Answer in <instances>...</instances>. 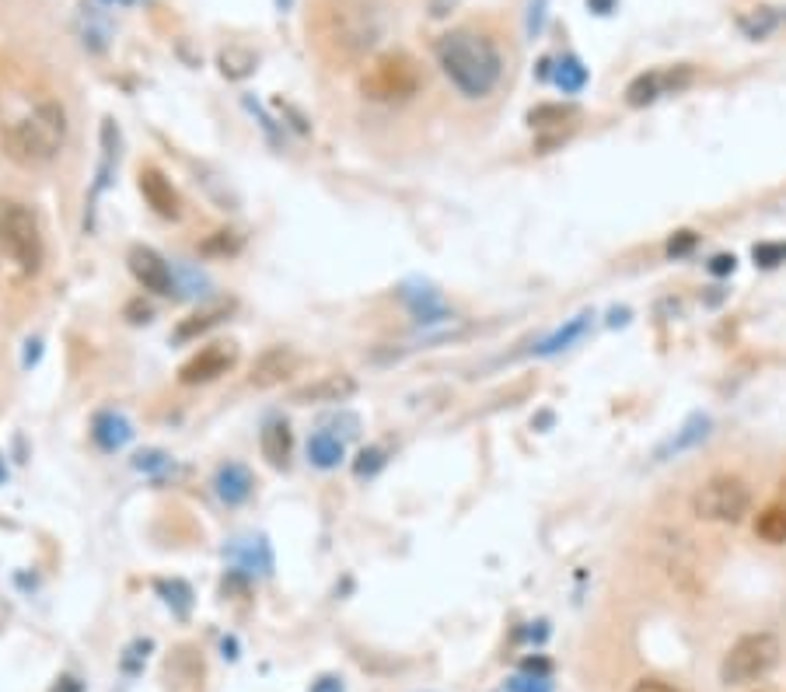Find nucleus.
<instances>
[{
    "label": "nucleus",
    "instance_id": "1",
    "mask_svg": "<svg viewBox=\"0 0 786 692\" xmlns=\"http://www.w3.org/2000/svg\"><path fill=\"white\" fill-rule=\"evenodd\" d=\"M67 109L46 81L0 60V151L21 168H42L67 144Z\"/></svg>",
    "mask_w": 786,
    "mask_h": 692
},
{
    "label": "nucleus",
    "instance_id": "16",
    "mask_svg": "<svg viewBox=\"0 0 786 692\" xmlns=\"http://www.w3.org/2000/svg\"><path fill=\"white\" fill-rule=\"evenodd\" d=\"M262 458H266L273 469H287L290 462V451H294V434H290L287 420H269L266 427H262Z\"/></svg>",
    "mask_w": 786,
    "mask_h": 692
},
{
    "label": "nucleus",
    "instance_id": "45",
    "mask_svg": "<svg viewBox=\"0 0 786 692\" xmlns=\"http://www.w3.org/2000/svg\"><path fill=\"white\" fill-rule=\"evenodd\" d=\"M776 500H780V504H786V479L780 483V493H776Z\"/></svg>",
    "mask_w": 786,
    "mask_h": 692
},
{
    "label": "nucleus",
    "instance_id": "41",
    "mask_svg": "<svg viewBox=\"0 0 786 692\" xmlns=\"http://www.w3.org/2000/svg\"><path fill=\"white\" fill-rule=\"evenodd\" d=\"M311 692H343V682L332 679V675H325V679H318L315 686H311Z\"/></svg>",
    "mask_w": 786,
    "mask_h": 692
},
{
    "label": "nucleus",
    "instance_id": "33",
    "mask_svg": "<svg viewBox=\"0 0 786 692\" xmlns=\"http://www.w3.org/2000/svg\"><path fill=\"white\" fill-rule=\"evenodd\" d=\"M696 242H699L696 231H678V235L668 242V256H685V252L696 249Z\"/></svg>",
    "mask_w": 786,
    "mask_h": 692
},
{
    "label": "nucleus",
    "instance_id": "44",
    "mask_svg": "<svg viewBox=\"0 0 786 692\" xmlns=\"http://www.w3.org/2000/svg\"><path fill=\"white\" fill-rule=\"evenodd\" d=\"M276 4V11H290V7H294V0H273Z\"/></svg>",
    "mask_w": 786,
    "mask_h": 692
},
{
    "label": "nucleus",
    "instance_id": "27",
    "mask_svg": "<svg viewBox=\"0 0 786 692\" xmlns=\"http://www.w3.org/2000/svg\"><path fill=\"white\" fill-rule=\"evenodd\" d=\"M406 305L413 308V315H416L420 322L444 319V305H441V298H434V294H413V291H406Z\"/></svg>",
    "mask_w": 786,
    "mask_h": 692
},
{
    "label": "nucleus",
    "instance_id": "14",
    "mask_svg": "<svg viewBox=\"0 0 786 692\" xmlns=\"http://www.w3.org/2000/svg\"><path fill=\"white\" fill-rule=\"evenodd\" d=\"M256 490V479H252L249 465L242 462H224L221 469L214 472V493L224 500L228 507H242L245 500L252 497Z\"/></svg>",
    "mask_w": 786,
    "mask_h": 692
},
{
    "label": "nucleus",
    "instance_id": "19",
    "mask_svg": "<svg viewBox=\"0 0 786 692\" xmlns=\"http://www.w3.org/2000/svg\"><path fill=\"white\" fill-rule=\"evenodd\" d=\"M217 63H221V74L228 77V81H245V77H252L259 70V56L252 53V49H245V46L221 49Z\"/></svg>",
    "mask_w": 786,
    "mask_h": 692
},
{
    "label": "nucleus",
    "instance_id": "7",
    "mask_svg": "<svg viewBox=\"0 0 786 692\" xmlns=\"http://www.w3.org/2000/svg\"><path fill=\"white\" fill-rule=\"evenodd\" d=\"M752 511V490L738 476H710L692 497V514L717 525H738Z\"/></svg>",
    "mask_w": 786,
    "mask_h": 692
},
{
    "label": "nucleus",
    "instance_id": "17",
    "mask_svg": "<svg viewBox=\"0 0 786 692\" xmlns=\"http://www.w3.org/2000/svg\"><path fill=\"white\" fill-rule=\"evenodd\" d=\"M343 458H346V441L336 434V430H315V434L308 437V462L315 465V469H322V472L339 469Z\"/></svg>",
    "mask_w": 786,
    "mask_h": 692
},
{
    "label": "nucleus",
    "instance_id": "36",
    "mask_svg": "<svg viewBox=\"0 0 786 692\" xmlns=\"http://www.w3.org/2000/svg\"><path fill=\"white\" fill-rule=\"evenodd\" d=\"M514 692H549V679H514Z\"/></svg>",
    "mask_w": 786,
    "mask_h": 692
},
{
    "label": "nucleus",
    "instance_id": "20",
    "mask_svg": "<svg viewBox=\"0 0 786 692\" xmlns=\"http://www.w3.org/2000/svg\"><path fill=\"white\" fill-rule=\"evenodd\" d=\"M119 165V126L112 123V119H105L102 123V165H98V182H95V193L98 196L105 186H109L112 179V168Z\"/></svg>",
    "mask_w": 786,
    "mask_h": 692
},
{
    "label": "nucleus",
    "instance_id": "31",
    "mask_svg": "<svg viewBox=\"0 0 786 692\" xmlns=\"http://www.w3.org/2000/svg\"><path fill=\"white\" fill-rule=\"evenodd\" d=\"M752 256H755V263H759V266L773 270V266L786 263V242H762V245H755V249H752Z\"/></svg>",
    "mask_w": 786,
    "mask_h": 692
},
{
    "label": "nucleus",
    "instance_id": "5",
    "mask_svg": "<svg viewBox=\"0 0 786 692\" xmlns=\"http://www.w3.org/2000/svg\"><path fill=\"white\" fill-rule=\"evenodd\" d=\"M420 88H423L420 63L409 53H402V49L378 53L364 67V74H360V95L378 105H402L420 95Z\"/></svg>",
    "mask_w": 786,
    "mask_h": 692
},
{
    "label": "nucleus",
    "instance_id": "34",
    "mask_svg": "<svg viewBox=\"0 0 786 692\" xmlns=\"http://www.w3.org/2000/svg\"><path fill=\"white\" fill-rule=\"evenodd\" d=\"M147 651H151V640H137V644H133L130 651H126V654H130V658H123V668H126V672H137L140 661L147 658Z\"/></svg>",
    "mask_w": 786,
    "mask_h": 692
},
{
    "label": "nucleus",
    "instance_id": "21",
    "mask_svg": "<svg viewBox=\"0 0 786 692\" xmlns=\"http://www.w3.org/2000/svg\"><path fill=\"white\" fill-rule=\"evenodd\" d=\"M231 556H235V560L242 563V570H249V574H269V567H273L266 539H238Z\"/></svg>",
    "mask_w": 786,
    "mask_h": 692
},
{
    "label": "nucleus",
    "instance_id": "39",
    "mask_svg": "<svg viewBox=\"0 0 786 692\" xmlns=\"http://www.w3.org/2000/svg\"><path fill=\"white\" fill-rule=\"evenodd\" d=\"M734 266H738V259L734 256H717L710 263V273H717V277H727V273H734Z\"/></svg>",
    "mask_w": 786,
    "mask_h": 692
},
{
    "label": "nucleus",
    "instance_id": "40",
    "mask_svg": "<svg viewBox=\"0 0 786 692\" xmlns=\"http://www.w3.org/2000/svg\"><path fill=\"white\" fill-rule=\"evenodd\" d=\"M521 668L528 675H535V679H545V675H549V661H545V658H528Z\"/></svg>",
    "mask_w": 786,
    "mask_h": 692
},
{
    "label": "nucleus",
    "instance_id": "37",
    "mask_svg": "<svg viewBox=\"0 0 786 692\" xmlns=\"http://www.w3.org/2000/svg\"><path fill=\"white\" fill-rule=\"evenodd\" d=\"M542 18H545V0H535V4H531V18H528V32L531 35L542 32Z\"/></svg>",
    "mask_w": 786,
    "mask_h": 692
},
{
    "label": "nucleus",
    "instance_id": "30",
    "mask_svg": "<svg viewBox=\"0 0 786 692\" xmlns=\"http://www.w3.org/2000/svg\"><path fill=\"white\" fill-rule=\"evenodd\" d=\"M385 465V448H378V444H371V448H364L357 455V462H353V472H357V479H371L374 472Z\"/></svg>",
    "mask_w": 786,
    "mask_h": 692
},
{
    "label": "nucleus",
    "instance_id": "22",
    "mask_svg": "<svg viewBox=\"0 0 786 692\" xmlns=\"http://www.w3.org/2000/svg\"><path fill=\"white\" fill-rule=\"evenodd\" d=\"M755 535L769 546H786V504H769L755 521Z\"/></svg>",
    "mask_w": 786,
    "mask_h": 692
},
{
    "label": "nucleus",
    "instance_id": "28",
    "mask_svg": "<svg viewBox=\"0 0 786 692\" xmlns=\"http://www.w3.org/2000/svg\"><path fill=\"white\" fill-rule=\"evenodd\" d=\"M238 249H242V238H238L235 231H214V235L200 245L203 256H235Z\"/></svg>",
    "mask_w": 786,
    "mask_h": 692
},
{
    "label": "nucleus",
    "instance_id": "12",
    "mask_svg": "<svg viewBox=\"0 0 786 692\" xmlns=\"http://www.w3.org/2000/svg\"><path fill=\"white\" fill-rule=\"evenodd\" d=\"M301 353L294 346H269L262 350L256 360H252V371H249V385L256 388H276L290 378V374L301 371Z\"/></svg>",
    "mask_w": 786,
    "mask_h": 692
},
{
    "label": "nucleus",
    "instance_id": "15",
    "mask_svg": "<svg viewBox=\"0 0 786 692\" xmlns=\"http://www.w3.org/2000/svg\"><path fill=\"white\" fill-rule=\"evenodd\" d=\"M91 437H95L98 448L112 455V451H123L133 441V423L123 413H116V409H102L91 420Z\"/></svg>",
    "mask_w": 786,
    "mask_h": 692
},
{
    "label": "nucleus",
    "instance_id": "35",
    "mask_svg": "<svg viewBox=\"0 0 786 692\" xmlns=\"http://www.w3.org/2000/svg\"><path fill=\"white\" fill-rule=\"evenodd\" d=\"M280 112H287V116H290V126H294V130H297V133H311L308 119H304V116H301V112H297V109H294V105H290V102H280Z\"/></svg>",
    "mask_w": 786,
    "mask_h": 692
},
{
    "label": "nucleus",
    "instance_id": "18",
    "mask_svg": "<svg viewBox=\"0 0 786 692\" xmlns=\"http://www.w3.org/2000/svg\"><path fill=\"white\" fill-rule=\"evenodd\" d=\"M231 312V305H210V308H200L196 315H189V319H182L179 326H175L172 340L175 343H189V340H200L203 333H210L214 326H221L224 315Z\"/></svg>",
    "mask_w": 786,
    "mask_h": 692
},
{
    "label": "nucleus",
    "instance_id": "4",
    "mask_svg": "<svg viewBox=\"0 0 786 692\" xmlns=\"http://www.w3.org/2000/svg\"><path fill=\"white\" fill-rule=\"evenodd\" d=\"M46 235L39 214L21 200H0V287H25L42 273Z\"/></svg>",
    "mask_w": 786,
    "mask_h": 692
},
{
    "label": "nucleus",
    "instance_id": "32",
    "mask_svg": "<svg viewBox=\"0 0 786 692\" xmlns=\"http://www.w3.org/2000/svg\"><path fill=\"white\" fill-rule=\"evenodd\" d=\"M133 469L137 472H165V469H172V458L165 455V451H137L133 455Z\"/></svg>",
    "mask_w": 786,
    "mask_h": 692
},
{
    "label": "nucleus",
    "instance_id": "8",
    "mask_svg": "<svg viewBox=\"0 0 786 692\" xmlns=\"http://www.w3.org/2000/svg\"><path fill=\"white\" fill-rule=\"evenodd\" d=\"M126 263H130L133 280H137L147 294L168 298L172 291H179V284H175V266L168 263L161 252H154L151 245H133Z\"/></svg>",
    "mask_w": 786,
    "mask_h": 692
},
{
    "label": "nucleus",
    "instance_id": "23",
    "mask_svg": "<svg viewBox=\"0 0 786 692\" xmlns=\"http://www.w3.org/2000/svg\"><path fill=\"white\" fill-rule=\"evenodd\" d=\"M570 119H577V105H566V102H542L528 112V123L535 130H556V126L570 123Z\"/></svg>",
    "mask_w": 786,
    "mask_h": 692
},
{
    "label": "nucleus",
    "instance_id": "38",
    "mask_svg": "<svg viewBox=\"0 0 786 692\" xmlns=\"http://www.w3.org/2000/svg\"><path fill=\"white\" fill-rule=\"evenodd\" d=\"M633 692H678V689L668 686V682H661V679H640L633 686Z\"/></svg>",
    "mask_w": 786,
    "mask_h": 692
},
{
    "label": "nucleus",
    "instance_id": "10",
    "mask_svg": "<svg viewBox=\"0 0 786 692\" xmlns=\"http://www.w3.org/2000/svg\"><path fill=\"white\" fill-rule=\"evenodd\" d=\"M235 364H238L235 343H210L179 367V381L182 385H210V381L224 378Z\"/></svg>",
    "mask_w": 786,
    "mask_h": 692
},
{
    "label": "nucleus",
    "instance_id": "2",
    "mask_svg": "<svg viewBox=\"0 0 786 692\" xmlns=\"http://www.w3.org/2000/svg\"><path fill=\"white\" fill-rule=\"evenodd\" d=\"M311 39L332 63H357L385 39V18L374 0H318Z\"/></svg>",
    "mask_w": 786,
    "mask_h": 692
},
{
    "label": "nucleus",
    "instance_id": "46",
    "mask_svg": "<svg viewBox=\"0 0 786 692\" xmlns=\"http://www.w3.org/2000/svg\"><path fill=\"white\" fill-rule=\"evenodd\" d=\"M53 692H81V686H56Z\"/></svg>",
    "mask_w": 786,
    "mask_h": 692
},
{
    "label": "nucleus",
    "instance_id": "6",
    "mask_svg": "<svg viewBox=\"0 0 786 692\" xmlns=\"http://www.w3.org/2000/svg\"><path fill=\"white\" fill-rule=\"evenodd\" d=\"M780 661V640L773 633H748L734 640L731 651L720 661V682L724 686H748V682L766 679Z\"/></svg>",
    "mask_w": 786,
    "mask_h": 692
},
{
    "label": "nucleus",
    "instance_id": "42",
    "mask_svg": "<svg viewBox=\"0 0 786 692\" xmlns=\"http://www.w3.org/2000/svg\"><path fill=\"white\" fill-rule=\"evenodd\" d=\"M615 4H619V0H587V7H591L594 14H612Z\"/></svg>",
    "mask_w": 786,
    "mask_h": 692
},
{
    "label": "nucleus",
    "instance_id": "3",
    "mask_svg": "<svg viewBox=\"0 0 786 692\" xmlns=\"http://www.w3.org/2000/svg\"><path fill=\"white\" fill-rule=\"evenodd\" d=\"M434 56L444 77L465 98H486L504 77V56L497 42L479 28H451L434 42Z\"/></svg>",
    "mask_w": 786,
    "mask_h": 692
},
{
    "label": "nucleus",
    "instance_id": "9",
    "mask_svg": "<svg viewBox=\"0 0 786 692\" xmlns=\"http://www.w3.org/2000/svg\"><path fill=\"white\" fill-rule=\"evenodd\" d=\"M692 67L682 63V67H668V70H647V74L633 77V84L626 88V102L633 109H643V105L657 102L661 95H675V91L689 88L692 84Z\"/></svg>",
    "mask_w": 786,
    "mask_h": 692
},
{
    "label": "nucleus",
    "instance_id": "26",
    "mask_svg": "<svg viewBox=\"0 0 786 692\" xmlns=\"http://www.w3.org/2000/svg\"><path fill=\"white\" fill-rule=\"evenodd\" d=\"M154 588H158V595H165V602L172 605L175 616H189V609H193V588L186 581L172 577V581H158Z\"/></svg>",
    "mask_w": 786,
    "mask_h": 692
},
{
    "label": "nucleus",
    "instance_id": "47",
    "mask_svg": "<svg viewBox=\"0 0 786 692\" xmlns=\"http://www.w3.org/2000/svg\"><path fill=\"white\" fill-rule=\"evenodd\" d=\"M0 483H4V458H0Z\"/></svg>",
    "mask_w": 786,
    "mask_h": 692
},
{
    "label": "nucleus",
    "instance_id": "11",
    "mask_svg": "<svg viewBox=\"0 0 786 692\" xmlns=\"http://www.w3.org/2000/svg\"><path fill=\"white\" fill-rule=\"evenodd\" d=\"M137 189H140V196H144V203L158 217H165V221H179V217H182V196H179V189L172 186V179H168L161 168H154V165L140 168V172H137Z\"/></svg>",
    "mask_w": 786,
    "mask_h": 692
},
{
    "label": "nucleus",
    "instance_id": "24",
    "mask_svg": "<svg viewBox=\"0 0 786 692\" xmlns=\"http://www.w3.org/2000/svg\"><path fill=\"white\" fill-rule=\"evenodd\" d=\"M776 25H780L776 7H752V11H745L738 18V28L748 35V39H766V35L776 32Z\"/></svg>",
    "mask_w": 786,
    "mask_h": 692
},
{
    "label": "nucleus",
    "instance_id": "13",
    "mask_svg": "<svg viewBox=\"0 0 786 692\" xmlns=\"http://www.w3.org/2000/svg\"><path fill=\"white\" fill-rule=\"evenodd\" d=\"M353 395H357V378L346 371H336V374H322V378L294 388V392H290V402H294V406H311V402L339 406V402L353 399Z\"/></svg>",
    "mask_w": 786,
    "mask_h": 692
},
{
    "label": "nucleus",
    "instance_id": "43",
    "mask_svg": "<svg viewBox=\"0 0 786 692\" xmlns=\"http://www.w3.org/2000/svg\"><path fill=\"white\" fill-rule=\"evenodd\" d=\"M126 312L137 315V319H133V322H137V326H140V322H144V326H147V322H151V308H147V305H144V308H140V305H130V308H126Z\"/></svg>",
    "mask_w": 786,
    "mask_h": 692
},
{
    "label": "nucleus",
    "instance_id": "25",
    "mask_svg": "<svg viewBox=\"0 0 786 692\" xmlns=\"http://www.w3.org/2000/svg\"><path fill=\"white\" fill-rule=\"evenodd\" d=\"M552 81H556L566 95H577V91L587 84V67L577 60V56H563V60L556 63V70H552Z\"/></svg>",
    "mask_w": 786,
    "mask_h": 692
},
{
    "label": "nucleus",
    "instance_id": "29",
    "mask_svg": "<svg viewBox=\"0 0 786 692\" xmlns=\"http://www.w3.org/2000/svg\"><path fill=\"white\" fill-rule=\"evenodd\" d=\"M584 329H587V315H577V319L570 322L566 329H559L552 340H545L542 346H538V353H556V350H563V346H570L573 340H580L584 336Z\"/></svg>",
    "mask_w": 786,
    "mask_h": 692
}]
</instances>
